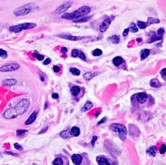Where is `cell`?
Segmentation results:
<instances>
[{"mask_svg":"<svg viewBox=\"0 0 166 165\" xmlns=\"http://www.w3.org/2000/svg\"><path fill=\"white\" fill-rule=\"evenodd\" d=\"M79 57L83 61H86V57L84 53L82 51H79Z\"/></svg>","mask_w":166,"mask_h":165,"instance_id":"cell-39","label":"cell"},{"mask_svg":"<svg viewBox=\"0 0 166 165\" xmlns=\"http://www.w3.org/2000/svg\"><path fill=\"white\" fill-rule=\"evenodd\" d=\"M53 165H69V161L68 159L65 157H58L56 158L55 159L53 163Z\"/></svg>","mask_w":166,"mask_h":165,"instance_id":"cell-13","label":"cell"},{"mask_svg":"<svg viewBox=\"0 0 166 165\" xmlns=\"http://www.w3.org/2000/svg\"><path fill=\"white\" fill-rule=\"evenodd\" d=\"M58 37L61 38L65 39V40H68L70 41H77L83 38V37L81 36H72L70 34H60L58 35Z\"/></svg>","mask_w":166,"mask_h":165,"instance_id":"cell-14","label":"cell"},{"mask_svg":"<svg viewBox=\"0 0 166 165\" xmlns=\"http://www.w3.org/2000/svg\"><path fill=\"white\" fill-rule=\"evenodd\" d=\"M136 41H137L138 42H142V39L139 38H138L136 39Z\"/></svg>","mask_w":166,"mask_h":165,"instance_id":"cell-50","label":"cell"},{"mask_svg":"<svg viewBox=\"0 0 166 165\" xmlns=\"http://www.w3.org/2000/svg\"><path fill=\"white\" fill-rule=\"evenodd\" d=\"M129 29V30H130V31H131V32H133V33H136V32H138V27L136 26V25L134 23H132V24L130 25Z\"/></svg>","mask_w":166,"mask_h":165,"instance_id":"cell-30","label":"cell"},{"mask_svg":"<svg viewBox=\"0 0 166 165\" xmlns=\"http://www.w3.org/2000/svg\"><path fill=\"white\" fill-rule=\"evenodd\" d=\"M17 83V80L13 78H9V79H5L2 81V84L4 86H11L15 85Z\"/></svg>","mask_w":166,"mask_h":165,"instance_id":"cell-16","label":"cell"},{"mask_svg":"<svg viewBox=\"0 0 166 165\" xmlns=\"http://www.w3.org/2000/svg\"><path fill=\"white\" fill-rule=\"evenodd\" d=\"M131 102L133 108L142 109L154 104V100L153 96L145 92H140L132 95L131 97Z\"/></svg>","mask_w":166,"mask_h":165,"instance_id":"cell-1","label":"cell"},{"mask_svg":"<svg viewBox=\"0 0 166 165\" xmlns=\"http://www.w3.org/2000/svg\"><path fill=\"white\" fill-rule=\"evenodd\" d=\"M60 135L63 139H69L71 137H73L71 135V132H70V130H64V131H62Z\"/></svg>","mask_w":166,"mask_h":165,"instance_id":"cell-23","label":"cell"},{"mask_svg":"<svg viewBox=\"0 0 166 165\" xmlns=\"http://www.w3.org/2000/svg\"><path fill=\"white\" fill-rule=\"evenodd\" d=\"M92 107H93V104H92L91 102L87 101L86 102V104H84V106H83V108H82L81 111H83V112H84V111H88V110H90Z\"/></svg>","mask_w":166,"mask_h":165,"instance_id":"cell-27","label":"cell"},{"mask_svg":"<svg viewBox=\"0 0 166 165\" xmlns=\"http://www.w3.org/2000/svg\"><path fill=\"white\" fill-rule=\"evenodd\" d=\"M97 139V137L96 136H94L93 137V139H92V146H94V142H95V141H96Z\"/></svg>","mask_w":166,"mask_h":165,"instance_id":"cell-49","label":"cell"},{"mask_svg":"<svg viewBox=\"0 0 166 165\" xmlns=\"http://www.w3.org/2000/svg\"><path fill=\"white\" fill-rule=\"evenodd\" d=\"M46 108H48V104H47V103H46L45 105H44V110H46Z\"/></svg>","mask_w":166,"mask_h":165,"instance_id":"cell-52","label":"cell"},{"mask_svg":"<svg viewBox=\"0 0 166 165\" xmlns=\"http://www.w3.org/2000/svg\"><path fill=\"white\" fill-rule=\"evenodd\" d=\"M150 86L152 88H159L162 86V84L157 78H154V79L151 80V82H150Z\"/></svg>","mask_w":166,"mask_h":165,"instance_id":"cell-18","label":"cell"},{"mask_svg":"<svg viewBox=\"0 0 166 165\" xmlns=\"http://www.w3.org/2000/svg\"><path fill=\"white\" fill-rule=\"evenodd\" d=\"M102 54H103V51L99 49H95L92 52V55L93 56H100Z\"/></svg>","mask_w":166,"mask_h":165,"instance_id":"cell-32","label":"cell"},{"mask_svg":"<svg viewBox=\"0 0 166 165\" xmlns=\"http://www.w3.org/2000/svg\"><path fill=\"white\" fill-rule=\"evenodd\" d=\"M129 31H130V30H129V28H127V29H125L123 32V36H124V37H126V36H127V35L129 34Z\"/></svg>","mask_w":166,"mask_h":165,"instance_id":"cell-40","label":"cell"},{"mask_svg":"<svg viewBox=\"0 0 166 165\" xmlns=\"http://www.w3.org/2000/svg\"><path fill=\"white\" fill-rule=\"evenodd\" d=\"M70 71L71 74L75 75V76H79L81 74V71L78 69L75 68H71L70 69Z\"/></svg>","mask_w":166,"mask_h":165,"instance_id":"cell-31","label":"cell"},{"mask_svg":"<svg viewBox=\"0 0 166 165\" xmlns=\"http://www.w3.org/2000/svg\"><path fill=\"white\" fill-rule=\"evenodd\" d=\"M107 120V118H106V117H104V118H103V119L101 120L100 121H99L98 123H97V125H100L101 124H103V123L104 122H105V120Z\"/></svg>","mask_w":166,"mask_h":165,"instance_id":"cell-48","label":"cell"},{"mask_svg":"<svg viewBox=\"0 0 166 165\" xmlns=\"http://www.w3.org/2000/svg\"><path fill=\"white\" fill-rule=\"evenodd\" d=\"M96 161L99 165H118V161L115 159L109 157L104 155H98Z\"/></svg>","mask_w":166,"mask_h":165,"instance_id":"cell-6","label":"cell"},{"mask_svg":"<svg viewBox=\"0 0 166 165\" xmlns=\"http://www.w3.org/2000/svg\"><path fill=\"white\" fill-rule=\"evenodd\" d=\"M48 127H46V128H44L42 130H41L39 132V134H42V133H46V131H47V130H48Z\"/></svg>","mask_w":166,"mask_h":165,"instance_id":"cell-46","label":"cell"},{"mask_svg":"<svg viewBox=\"0 0 166 165\" xmlns=\"http://www.w3.org/2000/svg\"><path fill=\"white\" fill-rule=\"evenodd\" d=\"M90 11H91L90 7L88 6H83L71 13H64L62 16V18L66 20H75L87 15L88 14L90 13Z\"/></svg>","mask_w":166,"mask_h":165,"instance_id":"cell-3","label":"cell"},{"mask_svg":"<svg viewBox=\"0 0 166 165\" xmlns=\"http://www.w3.org/2000/svg\"><path fill=\"white\" fill-rule=\"evenodd\" d=\"M30 100L24 98L21 100L14 108H9L4 112L3 117L7 119H13L20 115L24 114L29 108Z\"/></svg>","mask_w":166,"mask_h":165,"instance_id":"cell-2","label":"cell"},{"mask_svg":"<svg viewBox=\"0 0 166 165\" xmlns=\"http://www.w3.org/2000/svg\"><path fill=\"white\" fill-rule=\"evenodd\" d=\"M137 25L141 29H146L148 26L149 25L147 22H144L142 21H138L137 22Z\"/></svg>","mask_w":166,"mask_h":165,"instance_id":"cell-29","label":"cell"},{"mask_svg":"<svg viewBox=\"0 0 166 165\" xmlns=\"http://www.w3.org/2000/svg\"><path fill=\"white\" fill-rule=\"evenodd\" d=\"M61 52H62V53H64V54H66V53L68 52V49L65 47H62L61 49Z\"/></svg>","mask_w":166,"mask_h":165,"instance_id":"cell-45","label":"cell"},{"mask_svg":"<svg viewBox=\"0 0 166 165\" xmlns=\"http://www.w3.org/2000/svg\"><path fill=\"white\" fill-rule=\"evenodd\" d=\"M36 26V24L34 23H24V24H19L17 25H12L10 26L9 28V30L12 32H20L23 30H26V29H33Z\"/></svg>","mask_w":166,"mask_h":165,"instance_id":"cell-8","label":"cell"},{"mask_svg":"<svg viewBox=\"0 0 166 165\" xmlns=\"http://www.w3.org/2000/svg\"><path fill=\"white\" fill-rule=\"evenodd\" d=\"M7 56L8 55H7V51L3 49H0V57L3 58H7Z\"/></svg>","mask_w":166,"mask_h":165,"instance_id":"cell-35","label":"cell"},{"mask_svg":"<svg viewBox=\"0 0 166 165\" xmlns=\"http://www.w3.org/2000/svg\"><path fill=\"white\" fill-rule=\"evenodd\" d=\"M79 51L77 50V49H73L71 51V56L74 58L79 56Z\"/></svg>","mask_w":166,"mask_h":165,"instance_id":"cell-36","label":"cell"},{"mask_svg":"<svg viewBox=\"0 0 166 165\" xmlns=\"http://www.w3.org/2000/svg\"><path fill=\"white\" fill-rule=\"evenodd\" d=\"M72 2L71 1H67L64 3H63L62 5H60L59 7H57L56 9V12L58 14H62L63 12H66V10H68L70 7L71 6Z\"/></svg>","mask_w":166,"mask_h":165,"instance_id":"cell-12","label":"cell"},{"mask_svg":"<svg viewBox=\"0 0 166 165\" xmlns=\"http://www.w3.org/2000/svg\"><path fill=\"white\" fill-rule=\"evenodd\" d=\"M53 71L55 72H59L60 71V68L58 66H53Z\"/></svg>","mask_w":166,"mask_h":165,"instance_id":"cell-41","label":"cell"},{"mask_svg":"<svg viewBox=\"0 0 166 165\" xmlns=\"http://www.w3.org/2000/svg\"><path fill=\"white\" fill-rule=\"evenodd\" d=\"M7 153H9V154H11V155H14V156H15V155H16V154H14V153H12V152H7Z\"/></svg>","mask_w":166,"mask_h":165,"instance_id":"cell-51","label":"cell"},{"mask_svg":"<svg viewBox=\"0 0 166 165\" xmlns=\"http://www.w3.org/2000/svg\"><path fill=\"white\" fill-rule=\"evenodd\" d=\"M160 153H161V154H164L166 152V146L165 144H162L161 147L160 148Z\"/></svg>","mask_w":166,"mask_h":165,"instance_id":"cell-37","label":"cell"},{"mask_svg":"<svg viewBox=\"0 0 166 165\" xmlns=\"http://www.w3.org/2000/svg\"><path fill=\"white\" fill-rule=\"evenodd\" d=\"M156 152H157V148L154 146H151L147 150V153L149 155L152 157H154L156 155Z\"/></svg>","mask_w":166,"mask_h":165,"instance_id":"cell-19","label":"cell"},{"mask_svg":"<svg viewBox=\"0 0 166 165\" xmlns=\"http://www.w3.org/2000/svg\"><path fill=\"white\" fill-rule=\"evenodd\" d=\"M92 18V16H83L81 18H79L75 19V20H73V22L74 23H84V22H87L88 21H90V20Z\"/></svg>","mask_w":166,"mask_h":165,"instance_id":"cell-20","label":"cell"},{"mask_svg":"<svg viewBox=\"0 0 166 165\" xmlns=\"http://www.w3.org/2000/svg\"><path fill=\"white\" fill-rule=\"evenodd\" d=\"M147 23L149 25H152V24H160V20L159 19L157 18H154L152 17H149L147 19Z\"/></svg>","mask_w":166,"mask_h":165,"instance_id":"cell-28","label":"cell"},{"mask_svg":"<svg viewBox=\"0 0 166 165\" xmlns=\"http://www.w3.org/2000/svg\"><path fill=\"white\" fill-rule=\"evenodd\" d=\"M36 117H37V112H36V111H34V112L31 115V116L29 117V118L25 122V124L26 125L31 124L32 123H33L34 122L35 119L36 118Z\"/></svg>","mask_w":166,"mask_h":165,"instance_id":"cell-15","label":"cell"},{"mask_svg":"<svg viewBox=\"0 0 166 165\" xmlns=\"http://www.w3.org/2000/svg\"><path fill=\"white\" fill-rule=\"evenodd\" d=\"M162 39V37L159 36L158 35H156V34H155L153 32V34L152 36H151V38L147 41V42L149 43V44H151V43L155 42H157V41L161 40Z\"/></svg>","mask_w":166,"mask_h":165,"instance_id":"cell-21","label":"cell"},{"mask_svg":"<svg viewBox=\"0 0 166 165\" xmlns=\"http://www.w3.org/2000/svg\"><path fill=\"white\" fill-rule=\"evenodd\" d=\"M71 160L75 165H92L89 157L86 153L73 154L71 156Z\"/></svg>","mask_w":166,"mask_h":165,"instance_id":"cell-4","label":"cell"},{"mask_svg":"<svg viewBox=\"0 0 166 165\" xmlns=\"http://www.w3.org/2000/svg\"><path fill=\"white\" fill-rule=\"evenodd\" d=\"M123 59L121 56H115L112 60V63L117 68L119 67L123 64Z\"/></svg>","mask_w":166,"mask_h":165,"instance_id":"cell-17","label":"cell"},{"mask_svg":"<svg viewBox=\"0 0 166 165\" xmlns=\"http://www.w3.org/2000/svg\"><path fill=\"white\" fill-rule=\"evenodd\" d=\"M165 33V30L164 28H160L158 30H157V35H158L159 36H161L162 37V36L164 35V34Z\"/></svg>","mask_w":166,"mask_h":165,"instance_id":"cell-38","label":"cell"},{"mask_svg":"<svg viewBox=\"0 0 166 165\" xmlns=\"http://www.w3.org/2000/svg\"><path fill=\"white\" fill-rule=\"evenodd\" d=\"M84 89L81 88L78 86H72L70 89L71 95L75 98L76 101H79V100L82 97L84 94Z\"/></svg>","mask_w":166,"mask_h":165,"instance_id":"cell-9","label":"cell"},{"mask_svg":"<svg viewBox=\"0 0 166 165\" xmlns=\"http://www.w3.org/2000/svg\"><path fill=\"white\" fill-rule=\"evenodd\" d=\"M95 75H97V74H95V73H93V72H87L84 74L83 78H84V79L86 80H91L92 78H93Z\"/></svg>","mask_w":166,"mask_h":165,"instance_id":"cell-26","label":"cell"},{"mask_svg":"<svg viewBox=\"0 0 166 165\" xmlns=\"http://www.w3.org/2000/svg\"><path fill=\"white\" fill-rule=\"evenodd\" d=\"M149 54H150V50L149 49H145L142 50V51H141V60H143L146 59L149 56Z\"/></svg>","mask_w":166,"mask_h":165,"instance_id":"cell-22","label":"cell"},{"mask_svg":"<svg viewBox=\"0 0 166 165\" xmlns=\"http://www.w3.org/2000/svg\"><path fill=\"white\" fill-rule=\"evenodd\" d=\"M20 68V65L16 63H12L4 65L0 68V71L1 72H10V71H14L17 70Z\"/></svg>","mask_w":166,"mask_h":165,"instance_id":"cell-10","label":"cell"},{"mask_svg":"<svg viewBox=\"0 0 166 165\" xmlns=\"http://www.w3.org/2000/svg\"><path fill=\"white\" fill-rule=\"evenodd\" d=\"M160 74H161L162 77L166 76V68H164V69H162L161 71H160Z\"/></svg>","mask_w":166,"mask_h":165,"instance_id":"cell-42","label":"cell"},{"mask_svg":"<svg viewBox=\"0 0 166 165\" xmlns=\"http://www.w3.org/2000/svg\"><path fill=\"white\" fill-rule=\"evenodd\" d=\"M40 80L42 81V82H44V77H43V76H40Z\"/></svg>","mask_w":166,"mask_h":165,"instance_id":"cell-53","label":"cell"},{"mask_svg":"<svg viewBox=\"0 0 166 165\" xmlns=\"http://www.w3.org/2000/svg\"><path fill=\"white\" fill-rule=\"evenodd\" d=\"M70 132H71L72 136L77 137L80 135L81 131H80V129L78 128V127L74 126L71 128V130H70Z\"/></svg>","mask_w":166,"mask_h":165,"instance_id":"cell-25","label":"cell"},{"mask_svg":"<svg viewBox=\"0 0 166 165\" xmlns=\"http://www.w3.org/2000/svg\"><path fill=\"white\" fill-rule=\"evenodd\" d=\"M27 130H18L16 131V135L18 137H21L22 135H24L26 132H27Z\"/></svg>","mask_w":166,"mask_h":165,"instance_id":"cell-34","label":"cell"},{"mask_svg":"<svg viewBox=\"0 0 166 165\" xmlns=\"http://www.w3.org/2000/svg\"><path fill=\"white\" fill-rule=\"evenodd\" d=\"M14 148H15L16 149H17V150H22V149H23V148H22V146H21L20 144H19L18 143H15V144H14Z\"/></svg>","mask_w":166,"mask_h":165,"instance_id":"cell-43","label":"cell"},{"mask_svg":"<svg viewBox=\"0 0 166 165\" xmlns=\"http://www.w3.org/2000/svg\"><path fill=\"white\" fill-rule=\"evenodd\" d=\"M32 55H33V56H34V57L36 58H37V59L39 61L43 60H44V56L42 55V54H38V52H34Z\"/></svg>","mask_w":166,"mask_h":165,"instance_id":"cell-33","label":"cell"},{"mask_svg":"<svg viewBox=\"0 0 166 165\" xmlns=\"http://www.w3.org/2000/svg\"><path fill=\"white\" fill-rule=\"evenodd\" d=\"M109 129L113 131L118 132V136L121 141H125L127 135V130L124 125L120 124H112L109 126Z\"/></svg>","mask_w":166,"mask_h":165,"instance_id":"cell-5","label":"cell"},{"mask_svg":"<svg viewBox=\"0 0 166 165\" xmlns=\"http://www.w3.org/2000/svg\"><path fill=\"white\" fill-rule=\"evenodd\" d=\"M114 19V16H112V17H110L109 18L105 20L100 25V27H99V31L101 32H106L109 28V26H110V25L111 24V23H112Z\"/></svg>","mask_w":166,"mask_h":165,"instance_id":"cell-11","label":"cell"},{"mask_svg":"<svg viewBox=\"0 0 166 165\" xmlns=\"http://www.w3.org/2000/svg\"><path fill=\"white\" fill-rule=\"evenodd\" d=\"M52 98L54 99H57V98H58V94L57 93H53L52 94Z\"/></svg>","mask_w":166,"mask_h":165,"instance_id":"cell-47","label":"cell"},{"mask_svg":"<svg viewBox=\"0 0 166 165\" xmlns=\"http://www.w3.org/2000/svg\"><path fill=\"white\" fill-rule=\"evenodd\" d=\"M34 8V5L31 3L23 5L22 7H18L15 9L14 11V14L16 16H23L27 15L30 13Z\"/></svg>","mask_w":166,"mask_h":165,"instance_id":"cell-7","label":"cell"},{"mask_svg":"<svg viewBox=\"0 0 166 165\" xmlns=\"http://www.w3.org/2000/svg\"><path fill=\"white\" fill-rule=\"evenodd\" d=\"M51 62V60L48 58H47V59L43 62V64H44V65H48V64H49Z\"/></svg>","mask_w":166,"mask_h":165,"instance_id":"cell-44","label":"cell"},{"mask_svg":"<svg viewBox=\"0 0 166 165\" xmlns=\"http://www.w3.org/2000/svg\"><path fill=\"white\" fill-rule=\"evenodd\" d=\"M108 40H109V41L111 42L112 44H117L120 42V37L118 35H113L112 36H110Z\"/></svg>","mask_w":166,"mask_h":165,"instance_id":"cell-24","label":"cell"}]
</instances>
